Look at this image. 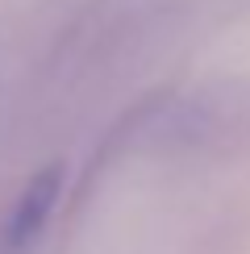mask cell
<instances>
[{
  "label": "cell",
  "instance_id": "cell-1",
  "mask_svg": "<svg viewBox=\"0 0 250 254\" xmlns=\"http://www.w3.org/2000/svg\"><path fill=\"white\" fill-rule=\"evenodd\" d=\"M121 154L234 158L250 154V79H208L138 100L100 146V163Z\"/></svg>",
  "mask_w": 250,
  "mask_h": 254
},
{
  "label": "cell",
  "instance_id": "cell-2",
  "mask_svg": "<svg viewBox=\"0 0 250 254\" xmlns=\"http://www.w3.org/2000/svg\"><path fill=\"white\" fill-rule=\"evenodd\" d=\"M62 184H67L62 163H50V167H42L38 175L25 179V188H21V196H17V204H13V213H8V225H4V250L8 254L29 250L42 238L46 221L55 217V204L62 200Z\"/></svg>",
  "mask_w": 250,
  "mask_h": 254
}]
</instances>
